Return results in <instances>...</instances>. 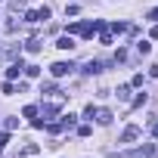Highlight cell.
Returning a JSON list of instances; mask_svg holds the SVG:
<instances>
[{
  "mask_svg": "<svg viewBox=\"0 0 158 158\" xmlns=\"http://www.w3.org/2000/svg\"><path fill=\"white\" fill-rule=\"evenodd\" d=\"M115 96H118V99H124V102H127V99H130V87H118V90H115Z\"/></svg>",
  "mask_w": 158,
  "mask_h": 158,
  "instance_id": "cell-11",
  "label": "cell"
},
{
  "mask_svg": "<svg viewBox=\"0 0 158 158\" xmlns=\"http://www.w3.org/2000/svg\"><path fill=\"white\" fill-rule=\"evenodd\" d=\"M84 71H87V74H96V71H102V62H96V59H90V62L84 65Z\"/></svg>",
  "mask_w": 158,
  "mask_h": 158,
  "instance_id": "cell-8",
  "label": "cell"
},
{
  "mask_svg": "<svg viewBox=\"0 0 158 158\" xmlns=\"http://www.w3.org/2000/svg\"><path fill=\"white\" fill-rule=\"evenodd\" d=\"M40 47H44V40H40V37H31V40L25 44V50H28V53H40Z\"/></svg>",
  "mask_w": 158,
  "mask_h": 158,
  "instance_id": "cell-6",
  "label": "cell"
},
{
  "mask_svg": "<svg viewBox=\"0 0 158 158\" xmlns=\"http://www.w3.org/2000/svg\"><path fill=\"white\" fill-rule=\"evenodd\" d=\"M99 44H106V47H109V44H112V31H106V28H102V31H99Z\"/></svg>",
  "mask_w": 158,
  "mask_h": 158,
  "instance_id": "cell-12",
  "label": "cell"
},
{
  "mask_svg": "<svg viewBox=\"0 0 158 158\" xmlns=\"http://www.w3.org/2000/svg\"><path fill=\"white\" fill-rule=\"evenodd\" d=\"M47 19H50V10H47V6L28 10V13H25V22H47Z\"/></svg>",
  "mask_w": 158,
  "mask_h": 158,
  "instance_id": "cell-2",
  "label": "cell"
},
{
  "mask_svg": "<svg viewBox=\"0 0 158 158\" xmlns=\"http://www.w3.org/2000/svg\"><path fill=\"white\" fill-rule=\"evenodd\" d=\"M136 50H139L143 56H149V53H152V44H149V40H139V44H136Z\"/></svg>",
  "mask_w": 158,
  "mask_h": 158,
  "instance_id": "cell-10",
  "label": "cell"
},
{
  "mask_svg": "<svg viewBox=\"0 0 158 158\" xmlns=\"http://www.w3.org/2000/svg\"><path fill=\"white\" fill-rule=\"evenodd\" d=\"M133 139H139V127L136 124H127L124 133H121V143H133Z\"/></svg>",
  "mask_w": 158,
  "mask_h": 158,
  "instance_id": "cell-3",
  "label": "cell"
},
{
  "mask_svg": "<svg viewBox=\"0 0 158 158\" xmlns=\"http://www.w3.org/2000/svg\"><path fill=\"white\" fill-rule=\"evenodd\" d=\"M22 68H25L22 62H13V65L6 68V77H10V81H13V77H19V71H22Z\"/></svg>",
  "mask_w": 158,
  "mask_h": 158,
  "instance_id": "cell-7",
  "label": "cell"
},
{
  "mask_svg": "<svg viewBox=\"0 0 158 158\" xmlns=\"http://www.w3.org/2000/svg\"><path fill=\"white\" fill-rule=\"evenodd\" d=\"M71 71H74L71 62H53V65H50V74H53V77H65V74H71Z\"/></svg>",
  "mask_w": 158,
  "mask_h": 158,
  "instance_id": "cell-1",
  "label": "cell"
},
{
  "mask_svg": "<svg viewBox=\"0 0 158 158\" xmlns=\"http://www.w3.org/2000/svg\"><path fill=\"white\" fill-rule=\"evenodd\" d=\"M155 152H158L155 146H146V149H143V155H146V158H155Z\"/></svg>",
  "mask_w": 158,
  "mask_h": 158,
  "instance_id": "cell-18",
  "label": "cell"
},
{
  "mask_svg": "<svg viewBox=\"0 0 158 158\" xmlns=\"http://www.w3.org/2000/svg\"><path fill=\"white\" fill-rule=\"evenodd\" d=\"M146 99H149V96H146V93H139V96L133 99V109H139V106H146Z\"/></svg>",
  "mask_w": 158,
  "mask_h": 158,
  "instance_id": "cell-15",
  "label": "cell"
},
{
  "mask_svg": "<svg viewBox=\"0 0 158 158\" xmlns=\"http://www.w3.org/2000/svg\"><path fill=\"white\" fill-rule=\"evenodd\" d=\"M56 47H59V50H74V40H71V34H62V37L56 40Z\"/></svg>",
  "mask_w": 158,
  "mask_h": 158,
  "instance_id": "cell-4",
  "label": "cell"
},
{
  "mask_svg": "<svg viewBox=\"0 0 158 158\" xmlns=\"http://www.w3.org/2000/svg\"><path fill=\"white\" fill-rule=\"evenodd\" d=\"M77 10H81V6H77V3H71V6H65V16H77Z\"/></svg>",
  "mask_w": 158,
  "mask_h": 158,
  "instance_id": "cell-16",
  "label": "cell"
},
{
  "mask_svg": "<svg viewBox=\"0 0 158 158\" xmlns=\"http://www.w3.org/2000/svg\"><path fill=\"white\" fill-rule=\"evenodd\" d=\"M62 124L65 127H74V115H62Z\"/></svg>",
  "mask_w": 158,
  "mask_h": 158,
  "instance_id": "cell-17",
  "label": "cell"
},
{
  "mask_svg": "<svg viewBox=\"0 0 158 158\" xmlns=\"http://www.w3.org/2000/svg\"><path fill=\"white\" fill-rule=\"evenodd\" d=\"M22 71H25V77H37L40 74V65H25Z\"/></svg>",
  "mask_w": 158,
  "mask_h": 158,
  "instance_id": "cell-9",
  "label": "cell"
},
{
  "mask_svg": "<svg viewBox=\"0 0 158 158\" xmlns=\"http://www.w3.org/2000/svg\"><path fill=\"white\" fill-rule=\"evenodd\" d=\"M112 31H115V34H124V31H130V25H121V22H115V25H112Z\"/></svg>",
  "mask_w": 158,
  "mask_h": 158,
  "instance_id": "cell-13",
  "label": "cell"
},
{
  "mask_svg": "<svg viewBox=\"0 0 158 158\" xmlns=\"http://www.w3.org/2000/svg\"><path fill=\"white\" fill-rule=\"evenodd\" d=\"M152 136H155V139H158V121H155V124H152Z\"/></svg>",
  "mask_w": 158,
  "mask_h": 158,
  "instance_id": "cell-19",
  "label": "cell"
},
{
  "mask_svg": "<svg viewBox=\"0 0 158 158\" xmlns=\"http://www.w3.org/2000/svg\"><path fill=\"white\" fill-rule=\"evenodd\" d=\"M93 118H96L99 124H112V112H109V109H96V115H93Z\"/></svg>",
  "mask_w": 158,
  "mask_h": 158,
  "instance_id": "cell-5",
  "label": "cell"
},
{
  "mask_svg": "<svg viewBox=\"0 0 158 158\" xmlns=\"http://www.w3.org/2000/svg\"><path fill=\"white\" fill-rule=\"evenodd\" d=\"M22 115H25V118H31V121H34V115H37V106H25V112H22Z\"/></svg>",
  "mask_w": 158,
  "mask_h": 158,
  "instance_id": "cell-14",
  "label": "cell"
},
{
  "mask_svg": "<svg viewBox=\"0 0 158 158\" xmlns=\"http://www.w3.org/2000/svg\"><path fill=\"white\" fill-rule=\"evenodd\" d=\"M152 37H155V40H158V25H155V28H152Z\"/></svg>",
  "mask_w": 158,
  "mask_h": 158,
  "instance_id": "cell-20",
  "label": "cell"
}]
</instances>
